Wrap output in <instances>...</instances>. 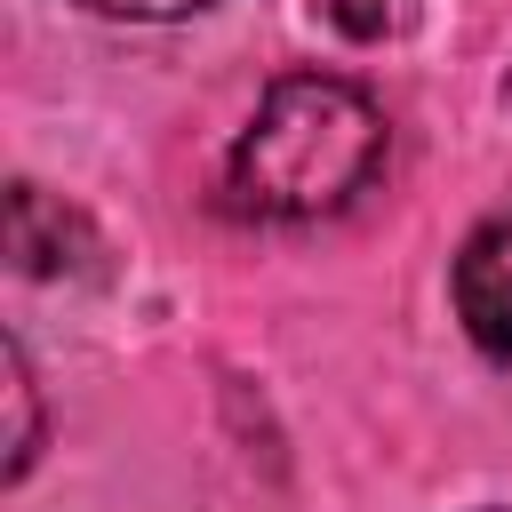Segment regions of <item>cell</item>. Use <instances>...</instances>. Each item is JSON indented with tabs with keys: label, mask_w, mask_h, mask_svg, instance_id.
Segmentation results:
<instances>
[{
	"label": "cell",
	"mask_w": 512,
	"mask_h": 512,
	"mask_svg": "<svg viewBox=\"0 0 512 512\" xmlns=\"http://www.w3.org/2000/svg\"><path fill=\"white\" fill-rule=\"evenodd\" d=\"M328 8H336V24H344L352 40H376V32H384L408 0H328Z\"/></svg>",
	"instance_id": "8992f818"
},
{
	"label": "cell",
	"mask_w": 512,
	"mask_h": 512,
	"mask_svg": "<svg viewBox=\"0 0 512 512\" xmlns=\"http://www.w3.org/2000/svg\"><path fill=\"white\" fill-rule=\"evenodd\" d=\"M488 512H504V504H488Z\"/></svg>",
	"instance_id": "52a82bcc"
},
{
	"label": "cell",
	"mask_w": 512,
	"mask_h": 512,
	"mask_svg": "<svg viewBox=\"0 0 512 512\" xmlns=\"http://www.w3.org/2000/svg\"><path fill=\"white\" fill-rule=\"evenodd\" d=\"M8 256H16V272L56 280V272H80L96 256V240H88V224L64 200H48L40 184H16L8 192Z\"/></svg>",
	"instance_id": "3957f363"
},
{
	"label": "cell",
	"mask_w": 512,
	"mask_h": 512,
	"mask_svg": "<svg viewBox=\"0 0 512 512\" xmlns=\"http://www.w3.org/2000/svg\"><path fill=\"white\" fill-rule=\"evenodd\" d=\"M384 168V112L336 72H288L264 88L232 144V200L272 224H312L352 208Z\"/></svg>",
	"instance_id": "6da1fadb"
},
{
	"label": "cell",
	"mask_w": 512,
	"mask_h": 512,
	"mask_svg": "<svg viewBox=\"0 0 512 512\" xmlns=\"http://www.w3.org/2000/svg\"><path fill=\"white\" fill-rule=\"evenodd\" d=\"M8 416H16V432H8V480H24L32 456H40V400H32L24 344H8Z\"/></svg>",
	"instance_id": "277c9868"
},
{
	"label": "cell",
	"mask_w": 512,
	"mask_h": 512,
	"mask_svg": "<svg viewBox=\"0 0 512 512\" xmlns=\"http://www.w3.org/2000/svg\"><path fill=\"white\" fill-rule=\"evenodd\" d=\"M72 8H88V16H128V24H168V16H192V8H208V0H72Z\"/></svg>",
	"instance_id": "5b68a950"
},
{
	"label": "cell",
	"mask_w": 512,
	"mask_h": 512,
	"mask_svg": "<svg viewBox=\"0 0 512 512\" xmlns=\"http://www.w3.org/2000/svg\"><path fill=\"white\" fill-rule=\"evenodd\" d=\"M456 320L472 328V344L488 360L512 368V208L472 224V240L456 256Z\"/></svg>",
	"instance_id": "7a4b0ae2"
}]
</instances>
